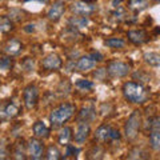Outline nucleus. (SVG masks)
<instances>
[{"instance_id":"33","label":"nucleus","mask_w":160,"mask_h":160,"mask_svg":"<svg viewBox=\"0 0 160 160\" xmlns=\"http://www.w3.org/2000/svg\"><path fill=\"white\" fill-rule=\"evenodd\" d=\"M35 24H28V26H26L24 27V31L26 32H28V33H31V32H35Z\"/></svg>"},{"instance_id":"34","label":"nucleus","mask_w":160,"mask_h":160,"mask_svg":"<svg viewBox=\"0 0 160 160\" xmlns=\"http://www.w3.org/2000/svg\"><path fill=\"white\" fill-rule=\"evenodd\" d=\"M91 56H92L95 60H96V62H102V60H103V56H102V55H100L99 52H93Z\"/></svg>"},{"instance_id":"6","label":"nucleus","mask_w":160,"mask_h":160,"mask_svg":"<svg viewBox=\"0 0 160 160\" xmlns=\"http://www.w3.org/2000/svg\"><path fill=\"white\" fill-rule=\"evenodd\" d=\"M71 9L75 15H79V16H88V15L95 12L96 7H95L93 4L83 0V2H75L71 6Z\"/></svg>"},{"instance_id":"4","label":"nucleus","mask_w":160,"mask_h":160,"mask_svg":"<svg viewBox=\"0 0 160 160\" xmlns=\"http://www.w3.org/2000/svg\"><path fill=\"white\" fill-rule=\"evenodd\" d=\"M23 100H24V106H26L27 109H32L36 107L38 100H39V89L35 84H29V86L24 88Z\"/></svg>"},{"instance_id":"31","label":"nucleus","mask_w":160,"mask_h":160,"mask_svg":"<svg viewBox=\"0 0 160 160\" xmlns=\"http://www.w3.org/2000/svg\"><path fill=\"white\" fill-rule=\"evenodd\" d=\"M12 28V23L7 18L0 19V31H9Z\"/></svg>"},{"instance_id":"1","label":"nucleus","mask_w":160,"mask_h":160,"mask_svg":"<svg viewBox=\"0 0 160 160\" xmlns=\"http://www.w3.org/2000/svg\"><path fill=\"white\" fill-rule=\"evenodd\" d=\"M123 95L129 103L143 104L149 99V91L140 83L127 82L123 84Z\"/></svg>"},{"instance_id":"11","label":"nucleus","mask_w":160,"mask_h":160,"mask_svg":"<svg viewBox=\"0 0 160 160\" xmlns=\"http://www.w3.org/2000/svg\"><path fill=\"white\" fill-rule=\"evenodd\" d=\"M127 38L129 39V42H132L133 44L139 46V44H143L147 42L148 35L146 31H143V29H132V31H128Z\"/></svg>"},{"instance_id":"30","label":"nucleus","mask_w":160,"mask_h":160,"mask_svg":"<svg viewBox=\"0 0 160 160\" xmlns=\"http://www.w3.org/2000/svg\"><path fill=\"white\" fill-rule=\"evenodd\" d=\"M33 66H35V63H33V60L31 58H26L23 60V63H22V67L26 69L27 72L33 71Z\"/></svg>"},{"instance_id":"19","label":"nucleus","mask_w":160,"mask_h":160,"mask_svg":"<svg viewBox=\"0 0 160 160\" xmlns=\"http://www.w3.org/2000/svg\"><path fill=\"white\" fill-rule=\"evenodd\" d=\"M95 118V109L93 107H86L82 109V112L79 113L80 122H91Z\"/></svg>"},{"instance_id":"5","label":"nucleus","mask_w":160,"mask_h":160,"mask_svg":"<svg viewBox=\"0 0 160 160\" xmlns=\"http://www.w3.org/2000/svg\"><path fill=\"white\" fill-rule=\"evenodd\" d=\"M129 66L127 63H123V62H112L108 64L107 67V72L111 75L112 78H123V76H127L129 73Z\"/></svg>"},{"instance_id":"8","label":"nucleus","mask_w":160,"mask_h":160,"mask_svg":"<svg viewBox=\"0 0 160 160\" xmlns=\"http://www.w3.org/2000/svg\"><path fill=\"white\" fill-rule=\"evenodd\" d=\"M64 12H66V4L63 2H56L48 9L47 18L51 20V22H58V20H60V18L64 15Z\"/></svg>"},{"instance_id":"35","label":"nucleus","mask_w":160,"mask_h":160,"mask_svg":"<svg viewBox=\"0 0 160 160\" xmlns=\"http://www.w3.org/2000/svg\"><path fill=\"white\" fill-rule=\"evenodd\" d=\"M119 3H122V0H113V2H112V4H113L115 7H118L116 4H119Z\"/></svg>"},{"instance_id":"25","label":"nucleus","mask_w":160,"mask_h":160,"mask_svg":"<svg viewBox=\"0 0 160 160\" xmlns=\"http://www.w3.org/2000/svg\"><path fill=\"white\" fill-rule=\"evenodd\" d=\"M47 159L49 160H58V159H62V152L58 149V147H55V146H51L48 148V152H47Z\"/></svg>"},{"instance_id":"18","label":"nucleus","mask_w":160,"mask_h":160,"mask_svg":"<svg viewBox=\"0 0 160 160\" xmlns=\"http://www.w3.org/2000/svg\"><path fill=\"white\" fill-rule=\"evenodd\" d=\"M144 60L146 63L152 67H160V55L155 52H147L144 53Z\"/></svg>"},{"instance_id":"16","label":"nucleus","mask_w":160,"mask_h":160,"mask_svg":"<svg viewBox=\"0 0 160 160\" xmlns=\"http://www.w3.org/2000/svg\"><path fill=\"white\" fill-rule=\"evenodd\" d=\"M32 131H33V135L36 138L46 139V138L49 136V129L47 128V126L43 122H36V123H35L33 127H32Z\"/></svg>"},{"instance_id":"20","label":"nucleus","mask_w":160,"mask_h":160,"mask_svg":"<svg viewBox=\"0 0 160 160\" xmlns=\"http://www.w3.org/2000/svg\"><path fill=\"white\" fill-rule=\"evenodd\" d=\"M149 146L153 151L160 152V131H152L149 135Z\"/></svg>"},{"instance_id":"15","label":"nucleus","mask_w":160,"mask_h":160,"mask_svg":"<svg viewBox=\"0 0 160 160\" xmlns=\"http://www.w3.org/2000/svg\"><path fill=\"white\" fill-rule=\"evenodd\" d=\"M111 133H112V127L109 126H100L96 132H95V138L100 142H107V140H111Z\"/></svg>"},{"instance_id":"9","label":"nucleus","mask_w":160,"mask_h":160,"mask_svg":"<svg viewBox=\"0 0 160 160\" xmlns=\"http://www.w3.org/2000/svg\"><path fill=\"white\" fill-rule=\"evenodd\" d=\"M42 67L44 69H48V71H56V69L62 67V59L55 53H49L43 59Z\"/></svg>"},{"instance_id":"27","label":"nucleus","mask_w":160,"mask_h":160,"mask_svg":"<svg viewBox=\"0 0 160 160\" xmlns=\"http://www.w3.org/2000/svg\"><path fill=\"white\" fill-rule=\"evenodd\" d=\"M79 152H80L79 148H76L75 146H71V144H67V146H66V153H64V158H76Z\"/></svg>"},{"instance_id":"29","label":"nucleus","mask_w":160,"mask_h":160,"mask_svg":"<svg viewBox=\"0 0 160 160\" xmlns=\"http://www.w3.org/2000/svg\"><path fill=\"white\" fill-rule=\"evenodd\" d=\"M8 146L6 144V140H0V159H7L8 158Z\"/></svg>"},{"instance_id":"36","label":"nucleus","mask_w":160,"mask_h":160,"mask_svg":"<svg viewBox=\"0 0 160 160\" xmlns=\"http://www.w3.org/2000/svg\"><path fill=\"white\" fill-rule=\"evenodd\" d=\"M84 2H92V0H84Z\"/></svg>"},{"instance_id":"32","label":"nucleus","mask_w":160,"mask_h":160,"mask_svg":"<svg viewBox=\"0 0 160 160\" xmlns=\"http://www.w3.org/2000/svg\"><path fill=\"white\" fill-rule=\"evenodd\" d=\"M13 155H15V158H16V159H27V156L24 155V149H23L22 144H18V146H16V149H15Z\"/></svg>"},{"instance_id":"7","label":"nucleus","mask_w":160,"mask_h":160,"mask_svg":"<svg viewBox=\"0 0 160 160\" xmlns=\"http://www.w3.org/2000/svg\"><path fill=\"white\" fill-rule=\"evenodd\" d=\"M28 153L33 160L43 159L44 155V144L38 139H31L28 143Z\"/></svg>"},{"instance_id":"26","label":"nucleus","mask_w":160,"mask_h":160,"mask_svg":"<svg viewBox=\"0 0 160 160\" xmlns=\"http://www.w3.org/2000/svg\"><path fill=\"white\" fill-rule=\"evenodd\" d=\"M75 86L80 89H86V91H88V89H91L93 87V83L89 82V80H86V79H79V80H76Z\"/></svg>"},{"instance_id":"12","label":"nucleus","mask_w":160,"mask_h":160,"mask_svg":"<svg viewBox=\"0 0 160 160\" xmlns=\"http://www.w3.org/2000/svg\"><path fill=\"white\" fill-rule=\"evenodd\" d=\"M19 115V107L15 103L6 104L0 111V119H12Z\"/></svg>"},{"instance_id":"21","label":"nucleus","mask_w":160,"mask_h":160,"mask_svg":"<svg viewBox=\"0 0 160 160\" xmlns=\"http://www.w3.org/2000/svg\"><path fill=\"white\" fill-rule=\"evenodd\" d=\"M104 44L109 48L122 49V48H124V46H126V42L122 40V39H118V38H112V39H107L106 42H104Z\"/></svg>"},{"instance_id":"13","label":"nucleus","mask_w":160,"mask_h":160,"mask_svg":"<svg viewBox=\"0 0 160 160\" xmlns=\"http://www.w3.org/2000/svg\"><path fill=\"white\" fill-rule=\"evenodd\" d=\"M96 60H95L91 55L89 56H83V58H80L78 60V63H76V68L79 69V71H89V69H92L95 66H96Z\"/></svg>"},{"instance_id":"2","label":"nucleus","mask_w":160,"mask_h":160,"mask_svg":"<svg viewBox=\"0 0 160 160\" xmlns=\"http://www.w3.org/2000/svg\"><path fill=\"white\" fill-rule=\"evenodd\" d=\"M75 113V106L71 103H64L58 108H55L49 115V122H51L52 128H58L64 126Z\"/></svg>"},{"instance_id":"28","label":"nucleus","mask_w":160,"mask_h":160,"mask_svg":"<svg viewBox=\"0 0 160 160\" xmlns=\"http://www.w3.org/2000/svg\"><path fill=\"white\" fill-rule=\"evenodd\" d=\"M71 23L73 24L75 27H78V28H83V27H86L87 24H88V20L86 19V16H76V18L71 19Z\"/></svg>"},{"instance_id":"17","label":"nucleus","mask_w":160,"mask_h":160,"mask_svg":"<svg viewBox=\"0 0 160 160\" xmlns=\"http://www.w3.org/2000/svg\"><path fill=\"white\" fill-rule=\"evenodd\" d=\"M71 138H72V128L71 127H64L59 133L58 142H59V144H62V146H67Z\"/></svg>"},{"instance_id":"37","label":"nucleus","mask_w":160,"mask_h":160,"mask_svg":"<svg viewBox=\"0 0 160 160\" xmlns=\"http://www.w3.org/2000/svg\"><path fill=\"white\" fill-rule=\"evenodd\" d=\"M153 2H160V0H153Z\"/></svg>"},{"instance_id":"24","label":"nucleus","mask_w":160,"mask_h":160,"mask_svg":"<svg viewBox=\"0 0 160 160\" xmlns=\"http://www.w3.org/2000/svg\"><path fill=\"white\" fill-rule=\"evenodd\" d=\"M146 127L147 129H151V131H160V116L149 118Z\"/></svg>"},{"instance_id":"3","label":"nucleus","mask_w":160,"mask_h":160,"mask_svg":"<svg viewBox=\"0 0 160 160\" xmlns=\"http://www.w3.org/2000/svg\"><path fill=\"white\" fill-rule=\"evenodd\" d=\"M140 129V112L139 111H133L131 113V116L128 118L126 127H124V133H126V138L129 140H133L138 136Z\"/></svg>"},{"instance_id":"14","label":"nucleus","mask_w":160,"mask_h":160,"mask_svg":"<svg viewBox=\"0 0 160 160\" xmlns=\"http://www.w3.org/2000/svg\"><path fill=\"white\" fill-rule=\"evenodd\" d=\"M22 49H23V44L20 43L18 39L9 40V42L6 44V47H4V51H6L8 55H11V56L20 53V51H22Z\"/></svg>"},{"instance_id":"10","label":"nucleus","mask_w":160,"mask_h":160,"mask_svg":"<svg viewBox=\"0 0 160 160\" xmlns=\"http://www.w3.org/2000/svg\"><path fill=\"white\" fill-rule=\"evenodd\" d=\"M89 133H91V127H89L88 122H80L76 129V133H75V142L79 144L84 143L88 139Z\"/></svg>"},{"instance_id":"22","label":"nucleus","mask_w":160,"mask_h":160,"mask_svg":"<svg viewBox=\"0 0 160 160\" xmlns=\"http://www.w3.org/2000/svg\"><path fill=\"white\" fill-rule=\"evenodd\" d=\"M148 7V0H129V8L135 11H143Z\"/></svg>"},{"instance_id":"23","label":"nucleus","mask_w":160,"mask_h":160,"mask_svg":"<svg viewBox=\"0 0 160 160\" xmlns=\"http://www.w3.org/2000/svg\"><path fill=\"white\" fill-rule=\"evenodd\" d=\"M13 66V60L11 58H0V72H8Z\"/></svg>"}]
</instances>
